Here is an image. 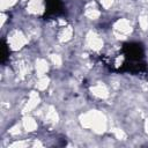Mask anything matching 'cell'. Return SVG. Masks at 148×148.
<instances>
[{
    "label": "cell",
    "mask_w": 148,
    "mask_h": 148,
    "mask_svg": "<svg viewBox=\"0 0 148 148\" xmlns=\"http://www.w3.org/2000/svg\"><path fill=\"white\" fill-rule=\"evenodd\" d=\"M61 10L60 0H47V12L52 14H58Z\"/></svg>",
    "instance_id": "cell-1"
}]
</instances>
